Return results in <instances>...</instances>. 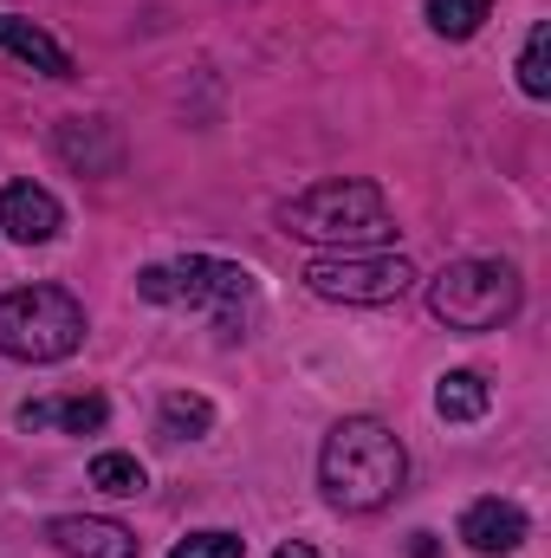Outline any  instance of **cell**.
<instances>
[{
  "label": "cell",
  "mask_w": 551,
  "mask_h": 558,
  "mask_svg": "<svg viewBox=\"0 0 551 558\" xmlns=\"http://www.w3.org/2000/svg\"><path fill=\"white\" fill-rule=\"evenodd\" d=\"M519 92H526V98H551V26L546 20L532 26V39H526V52H519Z\"/></svg>",
  "instance_id": "17"
},
{
  "label": "cell",
  "mask_w": 551,
  "mask_h": 558,
  "mask_svg": "<svg viewBox=\"0 0 551 558\" xmlns=\"http://www.w3.org/2000/svg\"><path fill=\"white\" fill-rule=\"evenodd\" d=\"M208 428H215V403L208 397H195V390H169L162 397V435L169 441H195Z\"/></svg>",
  "instance_id": "14"
},
{
  "label": "cell",
  "mask_w": 551,
  "mask_h": 558,
  "mask_svg": "<svg viewBox=\"0 0 551 558\" xmlns=\"http://www.w3.org/2000/svg\"><path fill=\"white\" fill-rule=\"evenodd\" d=\"M85 344V305L65 286H13L0 292V357L59 364Z\"/></svg>",
  "instance_id": "3"
},
{
  "label": "cell",
  "mask_w": 551,
  "mask_h": 558,
  "mask_svg": "<svg viewBox=\"0 0 551 558\" xmlns=\"http://www.w3.org/2000/svg\"><path fill=\"white\" fill-rule=\"evenodd\" d=\"M52 149H59V162L78 169V175H118V169H124V137H118L111 118H65V124L52 131Z\"/></svg>",
  "instance_id": "7"
},
{
  "label": "cell",
  "mask_w": 551,
  "mask_h": 558,
  "mask_svg": "<svg viewBox=\"0 0 551 558\" xmlns=\"http://www.w3.org/2000/svg\"><path fill=\"white\" fill-rule=\"evenodd\" d=\"M487 403H493V390H487L480 371H448V377L434 384V410H441V422H480Z\"/></svg>",
  "instance_id": "13"
},
{
  "label": "cell",
  "mask_w": 551,
  "mask_h": 558,
  "mask_svg": "<svg viewBox=\"0 0 551 558\" xmlns=\"http://www.w3.org/2000/svg\"><path fill=\"white\" fill-rule=\"evenodd\" d=\"M137 292L149 305H195V312H215L221 331L234 338V318H247L260 279L234 260H215V254H182L169 267H143L137 274Z\"/></svg>",
  "instance_id": "4"
},
{
  "label": "cell",
  "mask_w": 551,
  "mask_h": 558,
  "mask_svg": "<svg viewBox=\"0 0 551 558\" xmlns=\"http://www.w3.org/2000/svg\"><path fill=\"white\" fill-rule=\"evenodd\" d=\"M46 539L65 558H137V533L118 520H98V513H65L46 526Z\"/></svg>",
  "instance_id": "9"
},
{
  "label": "cell",
  "mask_w": 551,
  "mask_h": 558,
  "mask_svg": "<svg viewBox=\"0 0 551 558\" xmlns=\"http://www.w3.org/2000/svg\"><path fill=\"white\" fill-rule=\"evenodd\" d=\"M0 52H13L20 65H33V72H46V78H72V72H78V65H72V52H65L46 26L13 20V13H0Z\"/></svg>",
  "instance_id": "12"
},
{
  "label": "cell",
  "mask_w": 551,
  "mask_h": 558,
  "mask_svg": "<svg viewBox=\"0 0 551 558\" xmlns=\"http://www.w3.org/2000/svg\"><path fill=\"white\" fill-rule=\"evenodd\" d=\"M493 20V0H428V26L441 39H474Z\"/></svg>",
  "instance_id": "15"
},
{
  "label": "cell",
  "mask_w": 551,
  "mask_h": 558,
  "mask_svg": "<svg viewBox=\"0 0 551 558\" xmlns=\"http://www.w3.org/2000/svg\"><path fill=\"white\" fill-rule=\"evenodd\" d=\"M105 416H111V403H105L98 390H85V397H39V403H20V410H13V422L33 428V435H46V428L91 435V428H105Z\"/></svg>",
  "instance_id": "11"
},
{
  "label": "cell",
  "mask_w": 551,
  "mask_h": 558,
  "mask_svg": "<svg viewBox=\"0 0 551 558\" xmlns=\"http://www.w3.org/2000/svg\"><path fill=\"white\" fill-rule=\"evenodd\" d=\"M273 221L292 234V241L338 247V254H351V247H377V241L396 234L390 195H383L377 182H364V175H338V182H318V189L279 202Z\"/></svg>",
  "instance_id": "2"
},
{
  "label": "cell",
  "mask_w": 551,
  "mask_h": 558,
  "mask_svg": "<svg viewBox=\"0 0 551 558\" xmlns=\"http://www.w3.org/2000/svg\"><path fill=\"white\" fill-rule=\"evenodd\" d=\"M169 558H247V539L241 533H188Z\"/></svg>",
  "instance_id": "18"
},
{
  "label": "cell",
  "mask_w": 551,
  "mask_h": 558,
  "mask_svg": "<svg viewBox=\"0 0 551 558\" xmlns=\"http://www.w3.org/2000/svg\"><path fill=\"white\" fill-rule=\"evenodd\" d=\"M461 539L480 558H506V553L526 546V513H519L513 500H474V507L461 513Z\"/></svg>",
  "instance_id": "10"
},
{
  "label": "cell",
  "mask_w": 551,
  "mask_h": 558,
  "mask_svg": "<svg viewBox=\"0 0 551 558\" xmlns=\"http://www.w3.org/2000/svg\"><path fill=\"white\" fill-rule=\"evenodd\" d=\"M273 558H318V553H311V546H305V539H285V546H279Z\"/></svg>",
  "instance_id": "19"
},
{
  "label": "cell",
  "mask_w": 551,
  "mask_h": 558,
  "mask_svg": "<svg viewBox=\"0 0 551 558\" xmlns=\"http://www.w3.org/2000/svg\"><path fill=\"white\" fill-rule=\"evenodd\" d=\"M59 228H65V208H59L52 189H39V182H7V189H0V234H7V241L46 247Z\"/></svg>",
  "instance_id": "8"
},
{
  "label": "cell",
  "mask_w": 551,
  "mask_h": 558,
  "mask_svg": "<svg viewBox=\"0 0 551 558\" xmlns=\"http://www.w3.org/2000/svg\"><path fill=\"white\" fill-rule=\"evenodd\" d=\"M428 312L448 331H500L519 312V274L506 260H448L428 279Z\"/></svg>",
  "instance_id": "5"
},
{
  "label": "cell",
  "mask_w": 551,
  "mask_h": 558,
  "mask_svg": "<svg viewBox=\"0 0 551 558\" xmlns=\"http://www.w3.org/2000/svg\"><path fill=\"white\" fill-rule=\"evenodd\" d=\"M305 286L331 305H396L415 286V267L403 254H370V247H351V254H318L305 267Z\"/></svg>",
  "instance_id": "6"
},
{
  "label": "cell",
  "mask_w": 551,
  "mask_h": 558,
  "mask_svg": "<svg viewBox=\"0 0 551 558\" xmlns=\"http://www.w3.org/2000/svg\"><path fill=\"white\" fill-rule=\"evenodd\" d=\"M91 487H98V494H118V500H131V494H143V487H149V474H143L137 454H118V448H105V454L91 461Z\"/></svg>",
  "instance_id": "16"
},
{
  "label": "cell",
  "mask_w": 551,
  "mask_h": 558,
  "mask_svg": "<svg viewBox=\"0 0 551 558\" xmlns=\"http://www.w3.org/2000/svg\"><path fill=\"white\" fill-rule=\"evenodd\" d=\"M403 474H409V454H403L396 428L377 416H344L318 448V487L338 513L390 507L403 494Z\"/></svg>",
  "instance_id": "1"
},
{
  "label": "cell",
  "mask_w": 551,
  "mask_h": 558,
  "mask_svg": "<svg viewBox=\"0 0 551 558\" xmlns=\"http://www.w3.org/2000/svg\"><path fill=\"white\" fill-rule=\"evenodd\" d=\"M409 558H434V539H428V533H415V546H409Z\"/></svg>",
  "instance_id": "20"
}]
</instances>
